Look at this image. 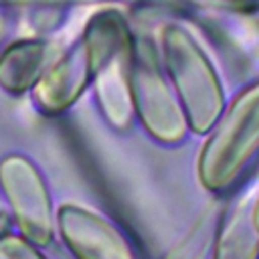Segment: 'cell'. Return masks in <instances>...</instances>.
<instances>
[{"mask_svg": "<svg viewBox=\"0 0 259 259\" xmlns=\"http://www.w3.org/2000/svg\"><path fill=\"white\" fill-rule=\"evenodd\" d=\"M0 259H42V257L26 241L6 235L0 237Z\"/></svg>", "mask_w": 259, "mask_h": 259, "instance_id": "obj_3", "label": "cell"}, {"mask_svg": "<svg viewBox=\"0 0 259 259\" xmlns=\"http://www.w3.org/2000/svg\"><path fill=\"white\" fill-rule=\"evenodd\" d=\"M2 223H4V217H2V214H0V225H2ZM0 229H2V227H0Z\"/></svg>", "mask_w": 259, "mask_h": 259, "instance_id": "obj_4", "label": "cell"}, {"mask_svg": "<svg viewBox=\"0 0 259 259\" xmlns=\"http://www.w3.org/2000/svg\"><path fill=\"white\" fill-rule=\"evenodd\" d=\"M0 182L24 233L36 243H47L51 237V202L36 170L26 160L10 158L2 164Z\"/></svg>", "mask_w": 259, "mask_h": 259, "instance_id": "obj_1", "label": "cell"}, {"mask_svg": "<svg viewBox=\"0 0 259 259\" xmlns=\"http://www.w3.org/2000/svg\"><path fill=\"white\" fill-rule=\"evenodd\" d=\"M61 233L79 259H134L125 239L85 208L67 206L59 217Z\"/></svg>", "mask_w": 259, "mask_h": 259, "instance_id": "obj_2", "label": "cell"}]
</instances>
